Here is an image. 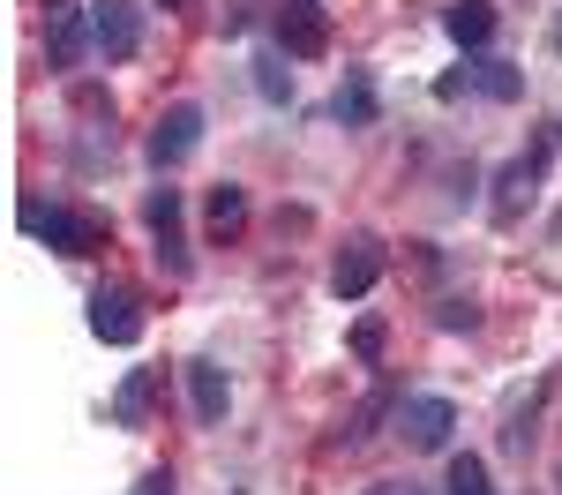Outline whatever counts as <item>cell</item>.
<instances>
[{"mask_svg": "<svg viewBox=\"0 0 562 495\" xmlns=\"http://www.w3.org/2000/svg\"><path fill=\"white\" fill-rule=\"evenodd\" d=\"M188 398H195L203 420H225V398H233V391H225V368H217V360H188Z\"/></svg>", "mask_w": 562, "mask_h": 495, "instance_id": "13", "label": "cell"}, {"mask_svg": "<svg viewBox=\"0 0 562 495\" xmlns=\"http://www.w3.org/2000/svg\"><path fill=\"white\" fill-rule=\"evenodd\" d=\"M450 428H458L450 398H405V405H397V436H405L413 450H442V443H450Z\"/></svg>", "mask_w": 562, "mask_h": 495, "instance_id": "9", "label": "cell"}, {"mask_svg": "<svg viewBox=\"0 0 562 495\" xmlns=\"http://www.w3.org/2000/svg\"><path fill=\"white\" fill-rule=\"evenodd\" d=\"M150 405H158V368H135L128 383L113 391V420L121 428H150Z\"/></svg>", "mask_w": 562, "mask_h": 495, "instance_id": "12", "label": "cell"}, {"mask_svg": "<svg viewBox=\"0 0 562 495\" xmlns=\"http://www.w3.org/2000/svg\"><path fill=\"white\" fill-rule=\"evenodd\" d=\"M195 143H203V105H166L143 150H150V166H158V173H173V166L195 158Z\"/></svg>", "mask_w": 562, "mask_h": 495, "instance_id": "3", "label": "cell"}, {"mask_svg": "<svg viewBox=\"0 0 562 495\" xmlns=\"http://www.w3.org/2000/svg\"><path fill=\"white\" fill-rule=\"evenodd\" d=\"M45 53H53V68H76L83 53H98V38H90V8L53 0V8H45Z\"/></svg>", "mask_w": 562, "mask_h": 495, "instance_id": "6", "label": "cell"}, {"mask_svg": "<svg viewBox=\"0 0 562 495\" xmlns=\"http://www.w3.org/2000/svg\"><path fill=\"white\" fill-rule=\"evenodd\" d=\"M383 495H397V488H383ZM405 495H413V488H405Z\"/></svg>", "mask_w": 562, "mask_h": 495, "instance_id": "24", "label": "cell"}, {"mask_svg": "<svg viewBox=\"0 0 562 495\" xmlns=\"http://www.w3.org/2000/svg\"><path fill=\"white\" fill-rule=\"evenodd\" d=\"M278 45H285L293 60H315V53H330V23H323V8H315V0H293V8L278 15Z\"/></svg>", "mask_w": 562, "mask_h": 495, "instance_id": "10", "label": "cell"}, {"mask_svg": "<svg viewBox=\"0 0 562 495\" xmlns=\"http://www.w3.org/2000/svg\"><path fill=\"white\" fill-rule=\"evenodd\" d=\"M256 90H262V98H293V68H285V45H278V53H256Z\"/></svg>", "mask_w": 562, "mask_h": 495, "instance_id": "19", "label": "cell"}, {"mask_svg": "<svg viewBox=\"0 0 562 495\" xmlns=\"http://www.w3.org/2000/svg\"><path fill=\"white\" fill-rule=\"evenodd\" d=\"M23 233H38L53 256H98L105 218L98 211H68V203H23Z\"/></svg>", "mask_w": 562, "mask_h": 495, "instance_id": "1", "label": "cell"}, {"mask_svg": "<svg viewBox=\"0 0 562 495\" xmlns=\"http://www.w3.org/2000/svg\"><path fill=\"white\" fill-rule=\"evenodd\" d=\"M375 278H383V240L375 233H352L346 248H338V263H330V293L338 301H360V293H375Z\"/></svg>", "mask_w": 562, "mask_h": 495, "instance_id": "5", "label": "cell"}, {"mask_svg": "<svg viewBox=\"0 0 562 495\" xmlns=\"http://www.w3.org/2000/svg\"><path fill=\"white\" fill-rule=\"evenodd\" d=\"M90 38H98V60H135V45H143V8H135V0H90Z\"/></svg>", "mask_w": 562, "mask_h": 495, "instance_id": "4", "label": "cell"}, {"mask_svg": "<svg viewBox=\"0 0 562 495\" xmlns=\"http://www.w3.org/2000/svg\"><path fill=\"white\" fill-rule=\"evenodd\" d=\"M135 495H173V473H143V488Z\"/></svg>", "mask_w": 562, "mask_h": 495, "instance_id": "22", "label": "cell"}, {"mask_svg": "<svg viewBox=\"0 0 562 495\" xmlns=\"http://www.w3.org/2000/svg\"><path fill=\"white\" fill-rule=\"evenodd\" d=\"M143 218H150V240H158L166 278H188V270H195V256H188V225H180V188H150Z\"/></svg>", "mask_w": 562, "mask_h": 495, "instance_id": "2", "label": "cell"}, {"mask_svg": "<svg viewBox=\"0 0 562 495\" xmlns=\"http://www.w3.org/2000/svg\"><path fill=\"white\" fill-rule=\"evenodd\" d=\"M540 180H548V143H532L525 158H510V166H503V180H495V218L510 225L525 203H532V188H540Z\"/></svg>", "mask_w": 562, "mask_h": 495, "instance_id": "8", "label": "cell"}, {"mask_svg": "<svg viewBox=\"0 0 562 495\" xmlns=\"http://www.w3.org/2000/svg\"><path fill=\"white\" fill-rule=\"evenodd\" d=\"M158 8H188V0H158Z\"/></svg>", "mask_w": 562, "mask_h": 495, "instance_id": "23", "label": "cell"}, {"mask_svg": "<svg viewBox=\"0 0 562 495\" xmlns=\"http://www.w3.org/2000/svg\"><path fill=\"white\" fill-rule=\"evenodd\" d=\"M90 330H98L105 346H135V338H143V308H135L128 285H98V293H90Z\"/></svg>", "mask_w": 562, "mask_h": 495, "instance_id": "7", "label": "cell"}, {"mask_svg": "<svg viewBox=\"0 0 562 495\" xmlns=\"http://www.w3.org/2000/svg\"><path fill=\"white\" fill-rule=\"evenodd\" d=\"M383 338H390V330L375 323V315H360V323H352V353H360V360H383Z\"/></svg>", "mask_w": 562, "mask_h": 495, "instance_id": "20", "label": "cell"}, {"mask_svg": "<svg viewBox=\"0 0 562 495\" xmlns=\"http://www.w3.org/2000/svg\"><path fill=\"white\" fill-rule=\"evenodd\" d=\"M330 113H338L346 128H368V121H375V83H368V76H346L338 98H330Z\"/></svg>", "mask_w": 562, "mask_h": 495, "instance_id": "17", "label": "cell"}, {"mask_svg": "<svg viewBox=\"0 0 562 495\" xmlns=\"http://www.w3.org/2000/svg\"><path fill=\"white\" fill-rule=\"evenodd\" d=\"M442 495H495V488H487V465H480L473 450H465V458H450V473H442Z\"/></svg>", "mask_w": 562, "mask_h": 495, "instance_id": "18", "label": "cell"}, {"mask_svg": "<svg viewBox=\"0 0 562 495\" xmlns=\"http://www.w3.org/2000/svg\"><path fill=\"white\" fill-rule=\"evenodd\" d=\"M203 225H211V240H233V233L248 225V195H240L233 180H217L211 203H203Z\"/></svg>", "mask_w": 562, "mask_h": 495, "instance_id": "14", "label": "cell"}, {"mask_svg": "<svg viewBox=\"0 0 562 495\" xmlns=\"http://www.w3.org/2000/svg\"><path fill=\"white\" fill-rule=\"evenodd\" d=\"M442 31H450V45L480 53V45L495 38V8L487 0H458V8H442Z\"/></svg>", "mask_w": 562, "mask_h": 495, "instance_id": "11", "label": "cell"}, {"mask_svg": "<svg viewBox=\"0 0 562 495\" xmlns=\"http://www.w3.org/2000/svg\"><path fill=\"white\" fill-rule=\"evenodd\" d=\"M435 323H442V330H458V323L473 330V301H442V315H435Z\"/></svg>", "mask_w": 562, "mask_h": 495, "instance_id": "21", "label": "cell"}, {"mask_svg": "<svg viewBox=\"0 0 562 495\" xmlns=\"http://www.w3.org/2000/svg\"><path fill=\"white\" fill-rule=\"evenodd\" d=\"M397 405H405V398H397L390 383H375L368 398L352 405V420H346V428H338V436H346V443H368V436H375V420H383V413H397Z\"/></svg>", "mask_w": 562, "mask_h": 495, "instance_id": "16", "label": "cell"}, {"mask_svg": "<svg viewBox=\"0 0 562 495\" xmlns=\"http://www.w3.org/2000/svg\"><path fill=\"white\" fill-rule=\"evenodd\" d=\"M465 76H473V90H480V98H495V105L525 98V76L510 68V60H487V53H480V60H465Z\"/></svg>", "mask_w": 562, "mask_h": 495, "instance_id": "15", "label": "cell"}]
</instances>
